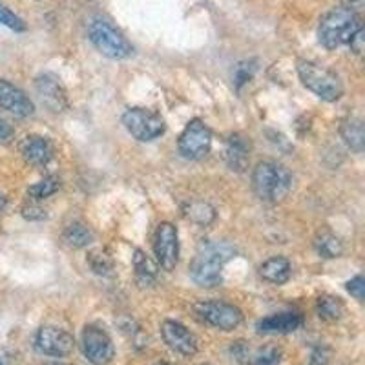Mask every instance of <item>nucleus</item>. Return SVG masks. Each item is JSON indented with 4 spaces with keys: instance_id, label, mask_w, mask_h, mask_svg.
<instances>
[{
    "instance_id": "15",
    "label": "nucleus",
    "mask_w": 365,
    "mask_h": 365,
    "mask_svg": "<svg viewBox=\"0 0 365 365\" xmlns=\"http://www.w3.org/2000/svg\"><path fill=\"white\" fill-rule=\"evenodd\" d=\"M53 145L48 137L37 135V133H31V135H26L21 143V155L24 158V161L31 166H37L42 168L48 163L53 159Z\"/></svg>"
},
{
    "instance_id": "1",
    "label": "nucleus",
    "mask_w": 365,
    "mask_h": 365,
    "mask_svg": "<svg viewBox=\"0 0 365 365\" xmlns=\"http://www.w3.org/2000/svg\"><path fill=\"white\" fill-rule=\"evenodd\" d=\"M252 188L265 203H282L292 190V174L278 161H259L252 172Z\"/></svg>"
},
{
    "instance_id": "40",
    "label": "nucleus",
    "mask_w": 365,
    "mask_h": 365,
    "mask_svg": "<svg viewBox=\"0 0 365 365\" xmlns=\"http://www.w3.org/2000/svg\"><path fill=\"white\" fill-rule=\"evenodd\" d=\"M158 365H172V364H158Z\"/></svg>"
},
{
    "instance_id": "39",
    "label": "nucleus",
    "mask_w": 365,
    "mask_h": 365,
    "mask_svg": "<svg viewBox=\"0 0 365 365\" xmlns=\"http://www.w3.org/2000/svg\"><path fill=\"white\" fill-rule=\"evenodd\" d=\"M50 365H64V364H50Z\"/></svg>"
},
{
    "instance_id": "36",
    "label": "nucleus",
    "mask_w": 365,
    "mask_h": 365,
    "mask_svg": "<svg viewBox=\"0 0 365 365\" xmlns=\"http://www.w3.org/2000/svg\"><path fill=\"white\" fill-rule=\"evenodd\" d=\"M365 0H344V8L351 9V11L358 13L361 8H364Z\"/></svg>"
},
{
    "instance_id": "22",
    "label": "nucleus",
    "mask_w": 365,
    "mask_h": 365,
    "mask_svg": "<svg viewBox=\"0 0 365 365\" xmlns=\"http://www.w3.org/2000/svg\"><path fill=\"white\" fill-rule=\"evenodd\" d=\"M64 241L73 249H84V247L91 245V241L96 240V234L88 225L81 223V221H73L66 227L63 234Z\"/></svg>"
},
{
    "instance_id": "14",
    "label": "nucleus",
    "mask_w": 365,
    "mask_h": 365,
    "mask_svg": "<svg viewBox=\"0 0 365 365\" xmlns=\"http://www.w3.org/2000/svg\"><path fill=\"white\" fill-rule=\"evenodd\" d=\"M0 108L17 117H29L35 113L34 101L21 88L4 79H0Z\"/></svg>"
},
{
    "instance_id": "30",
    "label": "nucleus",
    "mask_w": 365,
    "mask_h": 365,
    "mask_svg": "<svg viewBox=\"0 0 365 365\" xmlns=\"http://www.w3.org/2000/svg\"><path fill=\"white\" fill-rule=\"evenodd\" d=\"M254 71H256V66H254L252 61H245V63H240L234 70V84L237 88H241L245 83H249L252 79Z\"/></svg>"
},
{
    "instance_id": "10",
    "label": "nucleus",
    "mask_w": 365,
    "mask_h": 365,
    "mask_svg": "<svg viewBox=\"0 0 365 365\" xmlns=\"http://www.w3.org/2000/svg\"><path fill=\"white\" fill-rule=\"evenodd\" d=\"M35 349L44 356L66 358L73 353L75 338L64 329L44 325L35 334Z\"/></svg>"
},
{
    "instance_id": "31",
    "label": "nucleus",
    "mask_w": 365,
    "mask_h": 365,
    "mask_svg": "<svg viewBox=\"0 0 365 365\" xmlns=\"http://www.w3.org/2000/svg\"><path fill=\"white\" fill-rule=\"evenodd\" d=\"M331 360V349L325 345H318L312 349L311 358H309V365H327Z\"/></svg>"
},
{
    "instance_id": "24",
    "label": "nucleus",
    "mask_w": 365,
    "mask_h": 365,
    "mask_svg": "<svg viewBox=\"0 0 365 365\" xmlns=\"http://www.w3.org/2000/svg\"><path fill=\"white\" fill-rule=\"evenodd\" d=\"M185 216H187L192 223L207 227V225H210L212 221L216 220V210H214L212 205L205 203V201H194V203L185 207Z\"/></svg>"
},
{
    "instance_id": "8",
    "label": "nucleus",
    "mask_w": 365,
    "mask_h": 365,
    "mask_svg": "<svg viewBox=\"0 0 365 365\" xmlns=\"http://www.w3.org/2000/svg\"><path fill=\"white\" fill-rule=\"evenodd\" d=\"M179 154L188 161H200L210 152L212 132L201 119H192L179 135Z\"/></svg>"
},
{
    "instance_id": "23",
    "label": "nucleus",
    "mask_w": 365,
    "mask_h": 365,
    "mask_svg": "<svg viewBox=\"0 0 365 365\" xmlns=\"http://www.w3.org/2000/svg\"><path fill=\"white\" fill-rule=\"evenodd\" d=\"M316 312L324 322H338L345 314V305L338 296L324 294L316 302Z\"/></svg>"
},
{
    "instance_id": "34",
    "label": "nucleus",
    "mask_w": 365,
    "mask_h": 365,
    "mask_svg": "<svg viewBox=\"0 0 365 365\" xmlns=\"http://www.w3.org/2000/svg\"><path fill=\"white\" fill-rule=\"evenodd\" d=\"M15 137V128L9 125L8 120L0 119V145H6Z\"/></svg>"
},
{
    "instance_id": "13",
    "label": "nucleus",
    "mask_w": 365,
    "mask_h": 365,
    "mask_svg": "<svg viewBox=\"0 0 365 365\" xmlns=\"http://www.w3.org/2000/svg\"><path fill=\"white\" fill-rule=\"evenodd\" d=\"M35 90H37V96L41 99V103L51 113H63L68 108V93L57 75H38L37 79H35Z\"/></svg>"
},
{
    "instance_id": "18",
    "label": "nucleus",
    "mask_w": 365,
    "mask_h": 365,
    "mask_svg": "<svg viewBox=\"0 0 365 365\" xmlns=\"http://www.w3.org/2000/svg\"><path fill=\"white\" fill-rule=\"evenodd\" d=\"M292 265L283 256H272L259 267V276L270 285H283L291 279Z\"/></svg>"
},
{
    "instance_id": "7",
    "label": "nucleus",
    "mask_w": 365,
    "mask_h": 365,
    "mask_svg": "<svg viewBox=\"0 0 365 365\" xmlns=\"http://www.w3.org/2000/svg\"><path fill=\"white\" fill-rule=\"evenodd\" d=\"M123 125L133 139L141 143L155 141L166 130L163 117L148 108L126 110L125 115H123Z\"/></svg>"
},
{
    "instance_id": "20",
    "label": "nucleus",
    "mask_w": 365,
    "mask_h": 365,
    "mask_svg": "<svg viewBox=\"0 0 365 365\" xmlns=\"http://www.w3.org/2000/svg\"><path fill=\"white\" fill-rule=\"evenodd\" d=\"M314 249L316 252L319 254L325 259H334V257H340L344 254L345 247L344 241L336 236L334 232L324 228V230H319L314 237Z\"/></svg>"
},
{
    "instance_id": "5",
    "label": "nucleus",
    "mask_w": 365,
    "mask_h": 365,
    "mask_svg": "<svg viewBox=\"0 0 365 365\" xmlns=\"http://www.w3.org/2000/svg\"><path fill=\"white\" fill-rule=\"evenodd\" d=\"M298 75L303 86L311 90L322 101L334 103L344 96V84H341L340 77L329 68L319 66L311 61H299Z\"/></svg>"
},
{
    "instance_id": "2",
    "label": "nucleus",
    "mask_w": 365,
    "mask_h": 365,
    "mask_svg": "<svg viewBox=\"0 0 365 365\" xmlns=\"http://www.w3.org/2000/svg\"><path fill=\"white\" fill-rule=\"evenodd\" d=\"M227 243H210L197 252L190 263V276L200 287H216L223 279L225 263L232 257Z\"/></svg>"
},
{
    "instance_id": "19",
    "label": "nucleus",
    "mask_w": 365,
    "mask_h": 365,
    "mask_svg": "<svg viewBox=\"0 0 365 365\" xmlns=\"http://www.w3.org/2000/svg\"><path fill=\"white\" fill-rule=\"evenodd\" d=\"M340 135L349 148L361 154L365 146V130L364 120L360 117H347L340 126Z\"/></svg>"
},
{
    "instance_id": "17",
    "label": "nucleus",
    "mask_w": 365,
    "mask_h": 365,
    "mask_svg": "<svg viewBox=\"0 0 365 365\" xmlns=\"http://www.w3.org/2000/svg\"><path fill=\"white\" fill-rule=\"evenodd\" d=\"M225 161L232 172H245L250 161V143L245 135L232 133L225 143Z\"/></svg>"
},
{
    "instance_id": "25",
    "label": "nucleus",
    "mask_w": 365,
    "mask_h": 365,
    "mask_svg": "<svg viewBox=\"0 0 365 365\" xmlns=\"http://www.w3.org/2000/svg\"><path fill=\"white\" fill-rule=\"evenodd\" d=\"M58 188H61V179L57 175H48L42 181L35 182L34 187L28 188V197L35 201H42L51 197L53 194H57Z\"/></svg>"
},
{
    "instance_id": "27",
    "label": "nucleus",
    "mask_w": 365,
    "mask_h": 365,
    "mask_svg": "<svg viewBox=\"0 0 365 365\" xmlns=\"http://www.w3.org/2000/svg\"><path fill=\"white\" fill-rule=\"evenodd\" d=\"M0 24L13 29V31H24L26 29L24 21L19 17L17 13H13L8 6L2 4V2H0Z\"/></svg>"
},
{
    "instance_id": "37",
    "label": "nucleus",
    "mask_w": 365,
    "mask_h": 365,
    "mask_svg": "<svg viewBox=\"0 0 365 365\" xmlns=\"http://www.w3.org/2000/svg\"><path fill=\"white\" fill-rule=\"evenodd\" d=\"M6 208H8V195L4 192H0V217L4 216Z\"/></svg>"
},
{
    "instance_id": "9",
    "label": "nucleus",
    "mask_w": 365,
    "mask_h": 365,
    "mask_svg": "<svg viewBox=\"0 0 365 365\" xmlns=\"http://www.w3.org/2000/svg\"><path fill=\"white\" fill-rule=\"evenodd\" d=\"M83 353L93 365H110L115 358V347L110 334L99 325H86L83 331Z\"/></svg>"
},
{
    "instance_id": "6",
    "label": "nucleus",
    "mask_w": 365,
    "mask_h": 365,
    "mask_svg": "<svg viewBox=\"0 0 365 365\" xmlns=\"http://www.w3.org/2000/svg\"><path fill=\"white\" fill-rule=\"evenodd\" d=\"M194 312L203 324L210 325L217 331H234L243 324V312L234 303L217 302V299L197 302Z\"/></svg>"
},
{
    "instance_id": "16",
    "label": "nucleus",
    "mask_w": 365,
    "mask_h": 365,
    "mask_svg": "<svg viewBox=\"0 0 365 365\" xmlns=\"http://www.w3.org/2000/svg\"><path fill=\"white\" fill-rule=\"evenodd\" d=\"M303 325V316L299 312H278L262 318L256 324L257 332L262 334H291Z\"/></svg>"
},
{
    "instance_id": "29",
    "label": "nucleus",
    "mask_w": 365,
    "mask_h": 365,
    "mask_svg": "<svg viewBox=\"0 0 365 365\" xmlns=\"http://www.w3.org/2000/svg\"><path fill=\"white\" fill-rule=\"evenodd\" d=\"M21 212H22V216L29 221H42L48 217V212H46V208L42 207L41 201L29 200V197H28V201L22 205Z\"/></svg>"
},
{
    "instance_id": "26",
    "label": "nucleus",
    "mask_w": 365,
    "mask_h": 365,
    "mask_svg": "<svg viewBox=\"0 0 365 365\" xmlns=\"http://www.w3.org/2000/svg\"><path fill=\"white\" fill-rule=\"evenodd\" d=\"M88 265L99 276H112L113 272V259L103 249H96L88 254Z\"/></svg>"
},
{
    "instance_id": "28",
    "label": "nucleus",
    "mask_w": 365,
    "mask_h": 365,
    "mask_svg": "<svg viewBox=\"0 0 365 365\" xmlns=\"http://www.w3.org/2000/svg\"><path fill=\"white\" fill-rule=\"evenodd\" d=\"M249 365H282V351L278 347H267L250 360Z\"/></svg>"
},
{
    "instance_id": "4",
    "label": "nucleus",
    "mask_w": 365,
    "mask_h": 365,
    "mask_svg": "<svg viewBox=\"0 0 365 365\" xmlns=\"http://www.w3.org/2000/svg\"><path fill=\"white\" fill-rule=\"evenodd\" d=\"M88 37L104 57L112 61H125L133 55V46L130 44L128 38L106 19H91L88 24Z\"/></svg>"
},
{
    "instance_id": "3",
    "label": "nucleus",
    "mask_w": 365,
    "mask_h": 365,
    "mask_svg": "<svg viewBox=\"0 0 365 365\" xmlns=\"http://www.w3.org/2000/svg\"><path fill=\"white\" fill-rule=\"evenodd\" d=\"M358 28H361L358 13L340 6V8H334L325 13L322 21H319V42L327 50H336L341 44H347L349 38L353 37Z\"/></svg>"
},
{
    "instance_id": "21",
    "label": "nucleus",
    "mask_w": 365,
    "mask_h": 365,
    "mask_svg": "<svg viewBox=\"0 0 365 365\" xmlns=\"http://www.w3.org/2000/svg\"><path fill=\"white\" fill-rule=\"evenodd\" d=\"M133 270L139 287H152L158 279V265L141 249L133 252Z\"/></svg>"
},
{
    "instance_id": "11",
    "label": "nucleus",
    "mask_w": 365,
    "mask_h": 365,
    "mask_svg": "<svg viewBox=\"0 0 365 365\" xmlns=\"http://www.w3.org/2000/svg\"><path fill=\"white\" fill-rule=\"evenodd\" d=\"M154 254L159 267L168 272L178 267L179 262V234L178 228L168 221L158 225L154 234Z\"/></svg>"
},
{
    "instance_id": "33",
    "label": "nucleus",
    "mask_w": 365,
    "mask_h": 365,
    "mask_svg": "<svg viewBox=\"0 0 365 365\" xmlns=\"http://www.w3.org/2000/svg\"><path fill=\"white\" fill-rule=\"evenodd\" d=\"M347 44L351 46V51H353L354 55H361V53H364V48H365V31H364V26H361V28H358L356 31H354L353 37L349 38Z\"/></svg>"
},
{
    "instance_id": "35",
    "label": "nucleus",
    "mask_w": 365,
    "mask_h": 365,
    "mask_svg": "<svg viewBox=\"0 0 365 365\" xmlns=\"http://www.w3.org/2000/svg\"><path fill=\"white\" fill-rule=\"evenodd\" d=\"M230 353H232V360L236 361H247V356H249V351H247L245 344L243 341H237V344L232 345V349H230Z\"/></svg>"
},
{
    "instance_id": "32",
    "label": "nucleus",
    "mask_w": 365,
    "mask_h": 365,
    "mask_svg": "<svg viewBox=\"0 0 365 365\" xmlns=\"http://www.w3.org/2000/svg\"><path fill=\"white\" fill-rule=\"evenodd\" d=\"M347 291L349 294L354 296V298L358 299V302H364L365 298V279L364 276H354L351 282H347Z\"/></svg>"
},
{
    "instance_id": "12",
    "label": "nucleus",
    "mask_w": 365,
    "mask_h": 365,
    "mask_svg": "<svg viewBox=\"0 0 365 365\" xmlns=\"http://www.w3.org/2000/svg\"><path fill=\"white\" fill-rule=\"evenodd\" d=\"M161 336L168 347L174 351V353L181 354V356H194L200 349L197 344V338H195L194 332L188 327L181 324V322H175V319H166L161 325Z\"/></svg>"
},
{
    "instance_id": "41",
    "label": "nucleus",
    "mask_w": 365,
    "mask_h": 365,
    "mask_svg": "<svg viewBox=\"0 0 365 365\" xmlns=\"http://www.w3.org/2000/svg\"><path fill=\"white\" fill-rule=\"evenodd\" d=\"M203 365H208V364H203Z\"/></svg>"
},
{
    "instance_id": "38",
    "label": "nucleus",
    "mask_w": 365,
    "mask_h": 365,
    "mask_svg": "<svg viewBox=\"0 0 365 365\" xmlns=\"http://www.w3.org/2000/svg\"><path fill=\"white\" fill-rule=\"evenodd\" d=\"M0 365H6V361H4V358L0 356Z\"/></svg>"
}]
</instances>
